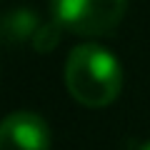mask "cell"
<instances>
[{
    "instance_id": "obj_5",
    "label": "cell",
    "mask_w": 150,
    "mask_h": 150,
    "mask_svg": "<svg viewBox=\"0 0 150 150\" xmlns=\"http://www.w3.org/2000/svg\"><path fill=\"white\" fill-rule=\"evenodd\" d=\"M58 38H60V25L53 20L50 25L38 28V33L33 35V43H35L38 50H50L55 43H58Z\"/></svg>"
},
{
    "instance_id": "obj_6",
    "label": "cell",
    "mask_w": 150,
    "mask_h": 150,
    "mask_svg": "<svg viewBox=\"0 0 150 150\" xmlns=\"http://www.w3.org/2000/svg\"><path fill=\"white\" fill-rule=\"evenodd\" d=\"M143 150H150V143H148V145H143Z\"/></svg>"
},
{
    "instance_id": "obj_1",
    "label": "cell",
    "mask_w": 150,
    "mask_h": 150,
    "mask_svg": "<svg viewBox=\"0 0 150 150\" xmlns=\"http://www.w3.org/2000/svg\"><path fill=\"white\" fill-rule=\"evenodd\" d=\"M65 88L85 108L110 105L123 88L118 58L93 43L73 48L65 60Z\"/></svg>"
},
{
    "instance_id": "obj_3",
    "label": "cell",
    "mask_w": 150,
    "mask_h": 150,
    "mask_svg": "<svg viewBox=\"0 0 150 150\" xmlns=\"http://www.w3.org/2000/svg\"><path fill=\"white\" fill-rule=\"evenodd\" d=\"M0 150H50V130L30 110L10 112L0 120Z\"/></svg>"
},
{
    "instance_id": "obj_4",
    "label": "cell",
    "mask_w": 150,
    "mask_h": 150,
    "mask_svg": "<svg viewBox=\"0 0 150 150\" xmlns=\"http://www.w3.org/2000/svg\"><path fill=\"white\" fill-rule=\"evenodd\" d=\"M35 15L25 10L10 13L0 20V43H20L28 35H35Z\"/></svg>"
},
{
    "instance_id": "obj_2",
    "label": "cell",
    "mask_w": 150,
    "mask_h": 150,
    "mask_svg": "<svg viewBox=\"0 0 150 150\" xmlns=\"http://www.w3.org/2000/svg\"><path fill=\"white\" fill-rule=\"evenodd\" d=\"M128 0H50L53 20L75 35H108L123 20Z\"/></svg>"
}]
</instances>
